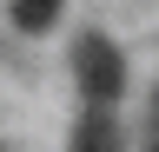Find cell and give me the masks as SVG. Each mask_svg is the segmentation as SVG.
Segmentation results:
<instances>
[{"mask_svg": "<svg viewBox=\"0 0 159 152\" xmlns=\"http://www.w3.org/2000/svg\"><path fill=\"white\" fill-rule=\"evenodd\" d=\"M60 7H66V0H7V13H13L20 33H47L60 20Z\"/></svg>", "mask_w": 159, "mask_h": 152, "instance_id": "3957f363", "label": "cell"}, {"mask_svg": "<svg viewBox=\"0 0 159 152\" xmlns=\"http://www.w3.org/2000/svg\"><path fill=\"white\" fill-rule=\"evenodd\" d=\"M152 152H159V145H152Z\"/></svg>", "mask_w": 159, "mask_h": 152, "instance_id": "277c9868", "label": "cell"}, {"mask_svg": "<svg viewBox=\"0 0 159 152\" xmlns=\"http://www.w3.org/2000/svg\"><path fill=\"white\" fill-rule=\"evenodd\" d=\"M66 152H119V119L113 106H86V119L73 126V145Z\"/></svg>", "mask_w": 159, "mask_h": 152, "instance_id": "7a4b0ae2", "label": "cell"}, {"mask_svg": "<svg viewBox=\"0 0 159 152\" xmlns=\"http://www.w3.org/2000/svg\"><path fill=\"white\" fill-rule=\"evenodd\" d=\"M73 80L86 93V106H119V93H126V60H119V46L106 33H80L73 40Z\"/></svg>", "mask_w": 159, "mask_h": 152, "instance_id": "6da1fadb", "label": "cell"}]
</instances>
